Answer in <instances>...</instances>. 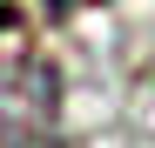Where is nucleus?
Instances as JSON below:
<instances>
[{
  "mask_svg": "<svg viewBox=\"0 0 155 148\" xmlns=\"http://www.w3.org/2000/svg\"><path fill=\"white\" fill-rule=\"evenodd\" d=\"M0 148H61V81H54V61L20 54L0 74Z\"/></svg>",
  "mask_w": 155,
  "mask_h": 148,
  "instance_id": "f257e3e1",
  "label": "nucleus"
},
{
  "mask_svg": "<svg viewBox=\"0 0 155 148\" xmlns=\"http://www.w3.org/2000/svg\"><path fill=\"white\" fill-rule=\"evenodd\" d=\"M74 7H101V0H47V14H74Z\"/></svg>",
  "mask_w": 155,
  "mask_h": 148,
  "instance_id": "f03ea898",
  "label": "nucleus"
}]
</instances>
